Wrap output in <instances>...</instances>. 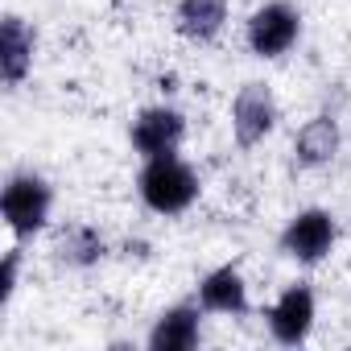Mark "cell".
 Here are the masks:
<instances>
[{"mask_svg":"<svg viewBox=\"0 0 351 351\" xmlns=\"http://www.w3.org/2000/svg\"><path fill=\"white\" fill-rule=\"evenodd\" d=\"M141 203L157 215H182L199 203V173L178 157V153H165V157H145V169L136 178Z\"/></svg>","mask_w":351,"mask_h":351,"instance_id":"6da1fadb","label":"cell"},{"mask_svg":"<svg viewBox=\"0 0 351 351\" xmlns=\"http://www.w3.org/2000/svg\"><path fill=\"white\" fill-rule=\"evenodd\" d=\"M50 211H54V191L42 173H34V169L9 173L5 191H0V215H5V228L17 240L38 236L50 223Z\"/></svg>","mask_w":351,"mask_h":351,"instance_id":"7a4b0ae2","label":"cell"},{"mask_svg":"<svg viewBox=\"0 0 351 351\" xmlns=\"http://www.w3.org/2000/svg\"><path fill=\"white\" fill-rule=\"evenodd\" d=\"M244 38H248V50L256 58H281L302 38V13L289 5V0H269V5H261L248 17Z\"/></svg>","mask_w":351,"mask_h":351,"instance_id":"3957f363","label":"cell"},{"mask_svg":"<svg viewBox=\"0 0 351 351\" xmlns=\"http://www.w3.org/2000/svg\"><path fill=\"white\" fill-rule=\"evenodd\" d=\"M335 240H339L335 215L322 211V207H310V211H298V215L285 223V232H281L277 244H281V252H285L289 261H298V265H318V261L330 256Z\"/></svg>","mask_w":351,"mask_h":351,"instance_id":"277c9868","label":"cell"},{"mask_svg":"<svg viewBox=\"0 0 351 351\" xmlns=\"http://www.w3.org/2000/svg\"><path fill=\"white\" fill-rule=\"evenodd\" d=\"M277 128V99L265 83H244L232 99V132H236V145L252 149L261 145L269 132Z\"/></svg>","mask_w":351,"mask_h":351,"instance_id":"5b68a950","label":"cell"},{"mask_svg":"<svg viewBox=\"0 0 351 351\" xmlns=\"http://www.w3.org/2000/svg\"><path fill=\"white\" fill-rule=\"evenodd\" d=\"M132 149L141 157H165V153H178L182 136H186V116L169 104H157V108H145L136 120H132Z\"/></svg>","mask_w":351,"mask_h":351,"instance_id":"8992f818","label":"cell"},{"mask_svg":"<svg viewBox=\"0 0 351 351\" xmlns=\"http://www.w3.org/2000/svg\"><path fill=\"white\" fill-rule=\"evenodd\" d=\"M269 330L281 347H298L314 330V289L310 285H289L273 310H269Z\"/></svg>","mask_w":351,"mask_h":351,"instance_id":"52a82bcc","label":"cell"},{"mask_svg":"<svg viewBox=\"0 0 351 351\" xmlns=\"http://www.w3.org/2000/svg\"><path fill=\"white\" fill-rule=\"evenodd\" d=\"M34 54H38V29L9 13L5 21H0V75H5L9 87H21L34 71Z\"/></svg>","mask_w":351,"mask_h":351,"instance_id":"ba28073f","label":"cell"},{"mask_svg":"<svg viewBox=\"0 0 351 351\" xmlns=\"http://www.w3.org/2000/svg\"><path fill=\"white\" fill-rule=\"evenodd\" d=\"M203 339V306L199 302H182V306H169L153 330H149V351H191Z\"/></svg>","mask_w":351,"mask_h":351,"instance_id":"9c48e42d","label":"cell"},{"mask_svg":"<svg viewBox=\"0 0 351 351\" xmlns=\"http://www.w3.org/2000/svg\"><path fill=\"white\" fill-rule=\"evenodd\" d=\"M199 306L207 314H244L248 310V285L236 265H219L199 281Z\"/></svg>","mask_w":351,"mask_h":351,"instance_id":"30bf717a","label":"cell"},{"mask_svg":"<svg viewBox=\"0 0 351 351\" xmlns=\"http://www.w3.org/2000/svg\"><path fill=\"white\" fill-rule=\"evenodd\" d=\"M339 145H343L339 120H335V116H314V120H306V124L298 128V136H293V157H298V165L318 169V165H330V161H335Z\"/></svg>","mask_w":351,"mask_h":351,"instance_id":"8fae6325","label":"cell"},{"mask_svg":"<svg viewBox=\"0 0 351 351\" xmlns=\"http://www.w3.org/2000/svg\"><path fill=\"white\" fill-rule=\"evenodd\" d=\"M173 25L191 42H211L228 25V0H178Z\"/></svg>","mask_w":351,"mask_h":351,"instance_id":"7c38bea8","label":"cell"},{"mask_svg":"<svg viewBox=\"0 0 351 351\" xmlns=\"http://www.w3.org/2000/svg\"><path fill=\"white\" fill-rule=\"evenodd\" d=\"M104 256H108V244H104V236H99L95 228H87V223H71V228H62V232L54 236V261L66 265V269H91V265H99Z\"/></svg>","mask_w":351,"mask_h":351,"instance_id":"4fadbf2b","label":"cell"},{"mask_svg":"<svg viewBox=\"0 0 351 351\" xmlns=\"http://www.w3.org/2000/svg\"><path fill=\"white\" fill-rule=\"evenodd\" d=\"M17 281H21V248H9L5 252V269H0V306L13 302Z\"/></svg>","mask_w":351,"mask_h":351,"instance_id":"5bb4252c","label":"cell"}]
</instances>
